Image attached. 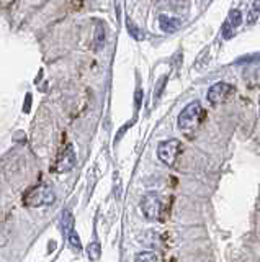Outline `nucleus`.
I'll return each instance as SVG.
<instances>
[{"instance_id": "nucleus-6", "label": "nucleus", "mask_w": 260, "mask_h": 262, "mask_svg": "<svg viewBox=\"0 0 260 262\" xmlns=\"http://www.w3.org/2000/svg\"><path fill=\"white\" fill-rule=\"evenodd\" d=\"M241 25H242V13H241V10H238V8H232L229 15H227L226 21L223 23V38L224 39L232 38Z\"/></svg>"}, {"instance_id": "nucleus-12", "label": "nucleus", "mask_w": 260, "mask_h": 262, "mask_svg": "<svg viewBox=\"0 0 260 262\" xmlns=\"http://www.w3.org/2000/svg\"><path fill=\"white\" fill-rule=\"evenodd\" d=\"M66 237L69 239V244H70L76 251H82V243H80V237H79V234H77V231H76V228H72L70 231L66 234Z\"/></svg>"}, {"instance_id": "nucleus-11", "label": "nucleus", "mask_w": 260, "mask_h": 262, "mask_svg": "<svg viewBox=\"0 0 260 262\" xmlns=\"http://www.w3.org/2000/svg\"><path fill=\"white\" fill-rule=\"evenodd\" d=\"M126 30H128V33L131 35L136 41H144V33H143V30L137 27V25L131 20V18H126Z\"/></svg>"}, {"instance_id": "nucleus-16", "label": "nucleus", "mask_w": 260, "mask_h": 262, "mask_svg": "<svg viewBox=\"0 0 260 262\" xmlns=\"http://www.w3.org/2000/svg\"><path fill=\"white\" fill-rule=\"evenodd\" d=\"M166 84H167V76L160 77V80H159V85L156 87V100H157V98L160 97V94H162V90H164Z\"/></svg>"}, {"instance_id": "nucleus-10", "label": "nucleus", "mask_w": 260, "mask_h": 262, "mask_svg": "<svg viewBox=\"0 0 260 262\" xmlns=\"http://www.w3.org/2000/svg\"><path fill=\"white\" fill-rule=\"evenodd\" d=\"M72 228H74V216H72V213L69 210H64L61 215V229L64 236H66Z\"/></svg>"}, {"instance_id": "nucleus-1", "label": "nucleus", "mask_w": 260, "mask_h": 262, "mask_svg": "<svg viewBox=\"0 0 260 262\" xmlns=\"http://www.w3.org/2000/svg\"><path fill=\"white\" fill-rule=\"evenodd\" d=\"M201 118H203V106H201V103L198 100L190 102L180 112V115H178V121H177L178 128L188 133V131H193L195 128L200 125Z\"/></svg>"}, {"instance_id": "nucleus-13", "label": "nucleus", "mask_w": 260, "mask_h": 262, "mask_svg": "<svg viewBox=\"0 0 260 262\" xmlns=\"http://www.w3.org/2000/svg\"><path fill=\"white\" fill-rule=\"evenodd\" d=\"M87 254L90 260H99L102 256V246L99 243H90L87 246Z\"/></svg>"}, {"instance_id": "nucleus-7", "label": "nucleus", "mask_w": 260, "mask_h": 262, "mask_svg": "<svg viewBox=\"0 0 260 262\" xmlns=\"http://www.w3.org/2000/svg\"><path fill=\"white\" fill-rule=\"evenodd\" d=\"M76 166V151L72 146H67L66 149H64V152L59 156L58 162H56L54 166V170L59 172V174H62V172H69L72 170Z\"/></svg>"}, {"instance_id": "nucleus-4", "label": "nucleus", "mask_w": 260, "mask_h": 262, "mask_svg": "<svg viewBox=\"0 0 260 262\" xmlns=\"http://www.w3.org/2000/svg\"><path fill=\"white\" fill-rule=\"evenodd\" d=\"M180 151H182V143L178 141V139H167V141H162L157 146V158L160 159V162H164L166 166L172 167Z\"/></svg>"}, {"instance_id": "nucleus-14", "label": "nucleus", "mask_w": 260, "mask_h": 262, "mask_svg": "<svg viewBox=\"0 0 260 262\" xmlns=\"http://www.w3.org/2000/svg\"><path fill=\"white\" fill-rule=\"evenodd\" d=\"M134 260H137V262H156V260H159V257L152 251H144V252L137 254V256L134 257Z\"/></svg>"}, {"instance_id": "nucleus-15", "label": "nucleus", "mask_w": 260, "mask_h": 262, "mask_svg": "<svg viewBox=\"0 0 260 262\" xmlns=\"http://www.w3.org/2000/svg\"><path fill=\"white\" fill-rule=\"evenodd\" d=\"M103 35H105L103 28H102V27L97 28V36H95V41H97V49L103 46Z\"/></svg>"}, {"instance_id": "nucleus-9", "label": "nucleus", "mask_w": 260, "mask_h": 262, "mask_svg": "<svg viewBox=\"0 0 260 262\" xmlns=\"http://www.w3.org/2000/svg\"><path fill=\"white\" fill-rule=\"evenodd\" d=\"M260 16V0H252L247 7V18L246 23L247 25H254Z\"/></svg>"}, {"instance_id": "nucleus-8", "label": "nucleus", "mask_w": 260, "mask_h": 262, "mask_svg": "<svg viewBox=\"0 0 260 262\" xmlns=\"http://www.w3.org/2000/svg\"><path fill=\"white\" fill-rule=\"evenodd\" d=\"M159 25L164 33H175L178 28H180L182 21L178 18H174V16H169V15H160L159 16Z\"/></svg>"}, {"instance_id": "nucleus-17", "label": "nucleus", "mask_w": 260, "mask_h": 262, "mask_svg": "<svg viewBox=\"0 0 260 262\" xmlns=\"http://www.w3.org/2000/svg\"><path fill=\"white\" fill-rule=\"evenodd\" d=\"M249 74H254V77L249 76L250 79H255L254 84H260V68H254V69H250V71H249Z\"/></svg>"}, {"instance_id": "nucleus-2", "label": "nucleus", "mask_w": 260, "mask_h": 262, "mask_svg": "<svg viewBox=\"0 0 260 262\" xmlns=\"http://www.w3.org/2000/svg\"><path fill=\"white\" fill-rule=\"evenodd\" d=\"M54 202H56V193L53 192V188L48 187V185L35 187L25 199V203L28 205V207H33V208L44 207V205H51Z\"/></svg>"}, {"instance_id": "nucleus-5", "label": "nucleus", "mask_w": 260, "mask_h": 262, "mask_svg": "<svg viewBox=\"0 0 260 262\" xmlns=\"http://www.w3.org/2000/svg\"><path fill=\"white\" fill-rule=\"evenodd\" d=\"M141 210H143V215L148 218L156 221L160 218V213H162V200L157 193L149 192L143 196L141 200Z\"/></svg>"}, {"instance_id": "nucleus-3", "label": "nucleus", "mask_w": 260, "mask_h": 262, "mask_svg": "<svg viewBox=\"0 0 260 262\" xmlns=\"http://www.w3.org/2000/svg\"><path fill=\"white\" fill-rule=\"evenodd\" d=\"M234 92H235V87L229 84V82H216V84L209 87L206 98L213 106H218L229 100Z\"/></svg>"}, {"instance_id": "nucleus-18", "label": "nucleus", "mask_w": 260, "mask_h": 262, "mask_svg": "<svg viewBox=\"0 0 260 262\" xmlns=\"http://www.w3.org/2000/svg\"><path fill=\"white\" fill-rule=\"evenodd\" d=\"M141 98H143V92H141V89L136 92V108H139L141 106Z\"/></svg>"}]
</instances>
